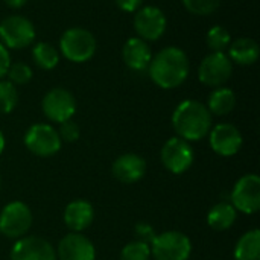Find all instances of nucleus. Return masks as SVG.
I'll return each instance as SVG.
<instances>
[{"label": "nucleus", "instance_id": "nucleus-1", "mask_svg": "<svg viewBox=\"0 0 260 260\" xmlns=\"http://www.w3.org/2000/svg\"><path fill=\"white\" fill-rule=\"evenodd\" d=\"M148 72L157 87L163 90L177 88L184 84L190 72L187 53L177 46L163 47L152 56Z\"/></svg>", "mask_w": 260, "mask_h": 260}, {"label": "nucleus", "instance_id": "nucleus-2", "mask_svg": "<svg viewBox=\"0 0 260 260\" xmlns=\"http://www.w3.org/2000/svg\"><path fill=\"white\" fill-rule=\"evenodd\" d=\"M172 126L178 137L186 142H198L212 129V114L198 101L187 99L178 104L172 113Z\"/></svg>", "mask_w": 260, "mask_h": 260}, {"label": "nucleus", "instance_id": "nucleus-3", "mask_svg": "<svg viewBox=\"0 0 260 260\" xmlns=\"http://www.w3.org/2000/svg\"><path fill=\"white\" fill-rule=\"evenodd\" d=\"M98 49V41L94 35L84 27H70L62 32L59 38L61 55L75 64H82L90 61Z\"/></svg>", "mask_w": 260, "mask_h": 260}, {"label": "nucleus", "instance_id": "nucleus-4", "mask_svg": "<svg viewBox=\"0 0 260 260\" xmlns=\"http://www.w3.org/2000/svg\"><path fill=\"white\" fill-rule=\"evenodd\" d=\"M34 23L18 14L8 15L0 21V43L6 49H24L29 47L35 40Z\"/></svg>", "mask_w": 260, "mask_h": 260}, {"label": "nucleus", "instance_id": "nucleus-5", "mask_svg": "<svg viewBox=\"0 0 260 260\" xmlns=\"http://www.w3.org/2000/svg\"><path fill=\"white\" fill-rule=\"evenodd\" d=\"M151 256L155 260H189L192 242L181 232H165L154 238L149 245Z\"/></svg>", "mask_w": 260, "mask_h": 260}, {"label": "nucleus", "instance_id": "nucleus-6", "mask_svg": "<svg viewBox=\"0 0 260 260\" xmlns=\"http://www.w3.org/2000/svg\"><path fill=\"white\" fill-rule=\"evenodd\" d=\"M32 225V212L23 201L8 203L0 212V233L8 239L26 236Z\"/></svg>", "mask_w": 260, "mask_h": 260}, {"label": "nucleus", "instance_id": "nucleus-7", "mask_svg": "<svg viewBox=\"0 0 260 260\" xmlns=\"http://www.w3.org/2000/svg\"><path fill=\"white\" fill-rule=\"evenodd\" d=\"M24 146L37 157H52L61 149L58 131L49 123H34L27 128L23 137Z\"/></svg>", "mask_w": 260, "mask_h": 260}, {"label": "nucleus", "instance_id": "nucleus-8", "mask_svg": "<svg viewBox=\"0 0 260 260\" xmlns=\"http://www.w3.org/2000/svg\"><path fill=\"white\" fill-rule=\"evenodd\" d=\"M233 62L225 52H210L198 67V79L201 84L218 88L232 78Z\"/></svg>", "mask_w": 260, "mask_h": 260}, {"label": "nucleus", "instance_id": "nucleus-9", "mask_svg": "<svg viewBox=\"0 0 260 260\" xmlns=\"http://www.w3.org/2000/svg\"><path fill=\"white\" fill-rule=\"evenodd\" d=\"M230 204L236 212L254 215L260 209V178L256 174L241 177L230 195Z\"/></svg>", "mask_w": 260, "mask_h": 260}, {"label": "nucleus", "instance_id": "nucleus-10", "mask_svg": "<svg viewBox=\"0 0 260 260\" xmlns=\"http://www.w3.org/2000/svg\"><path fill=\"white\" fill-rule=\"evenodd\" d=\"M41 108H43L44 116L50 122L62 123L66 120H70L75 116L76 99L69 90L62 87H55L44 94Z\"/></svg>", "mask_w": 260, "mask_h": 260}, {"label": "nucleus", "instance_id": "nucleus-11", "mask_svg": "<svg viewBox=\"0 0 260 260\" xmlns=\"http://www.w3.org/2000/svg\"><path fill=\"white\" fill-rule=\"evenodd\" d=\"M160 158L163 166L175 175L184 174L193 163L195 154L189 142L181 137H171L161 148Z\"/></svg>", "mask_w": 260, "mask_h": 260}, {"label": "nucleus", "instance_id": "nucleus-12", "mask_svg": "<svg viewBox=\"0 0 260 260\" xmlns=\"http://www.w3.org/2000/svg\"><path fill=\"white\" fill-rule=\"evenodd\" d=\"M168 20L165 12L157 6L139 8L134 14V30L139 38L148 41H157L166 32Z\"/></svg>", "mask_w": 260, "mask_h": 260}, {"label": "nucleus", "instance_id": "nucleus-13", "mask_svg": "<svg viewBox=\"0 0 260 260\" xmlns=\"http://www.w3.org/2000/svg\"><path fill=\"white\" fill-rule=\"evenodd\" d=\"M209 143L215 154L221 157H233L241 151L244 139L235 125L218 123L209 133Z\"/></svg>", "mask_w": 260, "mask_h": 260}, {"label": "nucleus", "instance_id": "nucleus-14", "mask_svg": "<svg viewBox=\"0 0 260 260\" xmlns=\"http://www.w3.org/2000/svg\"><path fill=\"white\" fill-rule=\"evenodd\" d=\"M11 260H58L55 248L43 238L23 236L15 241L11 250Z\"/></svg>", "mask_w": 260, "mask_h": 260}, {"label": "nucleus", "instance_id": "nucleus-15", "mask_svg": "<svg viewBox=\"0 0 260 260\" xmlns=\"http://www.w3.org/2000/svg\"><path fill=\"white\" fill-rule=\"evenodd\" d=\"M58 260H96V248L93 242L82 233H69L66 235L56 250Z\"/></svg>", "mask_w": 260, "mask_h": 260}, {"label": "nucleus", "instance_id": "nucleus-16", "mask_svg": "<svg viewBox=\"0 0 260 260\" xmlns=\"http://www.w3.org/2000/svg\"><path fill=\"white\" fill-rule=\"evenodd\" d=\"M113 175L123 184L140 181L146 174V161L137 154H123L113 163Z\"/></svg>", "mask_w": 260, "mask_h": 260}, {"label": "nucleus", "instance_id": "nucleus-17", "mask_svg": "<svg viewBox=\"0 0 260 260\" xmlns=\"http://www.w3.org/2000/svg\"><path fill=\"white\" fill-rule=\"evenodd\" d=\"M122 59L128 69L134 72H145L148 70V66L152 59V52L145 40L133 37L126 40L122 47Z\"/></svg>", "mask_w": 260, "mask_h": 260}, {"label": "nucleus", "instance_id": "nucleus-18", "mask_svg": "<svg viewBox=\"0 0 260 260\" xmlns=\"http://www.w3.org/2000/svg\"><path fill=\"white\" fill-rule=\"evenodd\" d=\"M94 219V209L85 200H73L64 209V224L73 233L87 230Z\"/></svg>", "mask_w": 260, "mask_h": 260}, {"label": "nucleus", "instance_id": "nucleus-19", "mask_svg": "<svg viewBox=\"0 0 260 260\" xmlns=\"http://www.w3.org/2000/svg\"><path fill=\"white\" fill-rule=\"evenodd\" d=\"M260 55V47L256 40L250 37H241L230 43L229 46V58L232 62L239 66H253Z\"/></svg>", "mask_w": 260, "mask_h": 260}, {"label": "nucleus", "instance_id": "nucleus-20", "mask_svg": "<svg viewBox=\"0 0 260 260\" xmlns=\"http://www.w3.org/2000/svg\"><path fill=\"white\" fill-rule=\"evenodd\" d=\"M238 219V212L230 203H218L207 213V224L216 232H224L233 227Z\"/></svg>", "mask_w": 260, "mask_h": 260}, {"label": "nucleus", "instance_id": "nucleus-21", "mask_svg": "<svg viewBox=\"0 0 260 260\" xmlns=\"http://www.w3.org/2000/svg\"><path fill=\"white\" fill-rule=\"evenodd\" d=\"M207 110L215 116H227L236 107V94L229 87H218L209 94Z\"/></svg>", "mask_w": 260, "mask_h": 260}, {"label": "nucleus", "instance_id": "nucleus-22", "mask_svg": "<svg viewBox=\"0 0 260 260\" xmlns=\"http://www.w3.org/2000/svg\"><path fill=\"white\" fill-rule=\"evenodd\" d=\"M235 260H260V232L257 229L239 238L235 247Z\"/></svg>", "mask_w": 260, "mask_h": 260}, {"label": "nucleus", "instance_id": "nucleus-23", "mask_svg": "<svg viewBox=\"0 0 260 260\" xmlns=\"http://www.w3.org/2000/svg\"><path fill=\"white\" fill-rule=\"evenodd\" d=\"M32 59L37 64L38 69L43 70H52L59 62V52L55 49L53 44L41 41L37 43L32 49Z\"/></svg>", "mask_w": 260, "mask_h": 260}, {"label": "nucleus", "instance_id": "nucleus-24", "mask_svg": "<svg viewBox=\"0 0 260 260\" xmlns=\"http://www.w3.org/2000/svg\"><path fill=\"white\" fill-rule=\"evenodd\" d=\"M206 43L212 52H225V49H229L232 43V35L224 26H212L207 30Z\"/></svg>", "mask_w": 260, "mask_h": 260}, {"label": "nucleus", "instance_id": "nucleus-25", "mask_svg": "<svg viewBox=\"0 0 260 260\" xmlns=\"http://www.w3.org/2000/svg\"><path fill=\"white\" fill-rule=\"evenodd\" d=\"M17 102H18L17 87L9 81L0 79V113L2 114L12 113Z\"/></svg>", "mask_w": 260, "mask_h": 260}, {"label": "nucleus", "instance_id": "nucleus-26", "mask_svg": "<svg viewBox=\"0 0 260 260\" xmlns=\"http://www.w3.org/2000/svg\"><path fill=\"white\" fill-rule=\"evenodd\" d=\"M151 248L142 241H133L126 244L120 251V260H149Z\"/></svg>", "mask_w": 260, "mask_h": 260}, {"label": "nucleus", "instance_id": "nucleus-27", "mask_svg": "<svg viewBox=\"0 0 260 260\" xmlns=\"http://www.w3.org/2000/svg\"><path fill=\"white\" fill-rule=\"evenodd\" d=\"M222 0H183L184 8L195 15H210L218 11Z\"/></svg>", "mask_w": 260, "mask_h": 260}, {"label": "nucleus", "instance_id": "nucleus-28", "mask_svg": "<svg viewBox=\"0 0 260 260\" xmlns=\"http://www.w3.org/2000/svg\"><path fill=\"white\" fill-rule=\"evenodd\" d=\"M6 75L9 78L8 81L14 85H24L32 79V69L26 62H14L9 66Z\"/></svg>", "mask_w": 260, "mask_h": 260}, {"label": "nucleus", "instance_id": "nucleus-29", "mask_svg": "<svg viewBox=\"0 0 260 260\" xmlns=\"http://www.w3.org/2000/svg\"><path fill=\"white\" fill-rule=\"evenodd\" d=\"M58 134H59V139L61 142H67V143H73L79 139L81 136V131H79V126L76 122H73L72 119L70 120H66L62 123H59V129H58Z\"/></svg>", "mask_w": 260, "mask_h": 260}, {"label": "nucleus", "instance_id": "nucleus-30", "mask_svg": "<svg viewBox=\"0 0 260 260\" xmlns=\"http://www.w3.org/2000/svg\"><path fill=\"white\" fill-rule=\"evenodd\" d=\"M134 230H136L137 241H142V242H145V244H148V245H151V242H152L154 238L157 236L155 230H154L149 224H146V222L137 224Z\"/></svg>", "mask_w": 260, "mask_h": 260}, {"label": "nucleus", "instance_id": "nucleus-31", "mask_svg": "<svg viewBox=\"0 0 260 260\" xmlns=\"http://www.w3.org/2000/svg\"><path fill=\"white\" fill-rule=\"evenodd\" d=\"M9 66H11V55H9V50L0 43V79L6 75Z\"/></svg>", "mask_w": 260, "mask_h": 260}, {"label": "nucleus", "instance_id": "nucleus-32", "mask_svg": "<svg viewBox=\"0 0 260 260\" xmlns=\"http://www.w3.org/2000/svg\"><path fill=\"white\" fill-rule=\"evenodd\" d=\"M117 8L123 12H136L140 6L143 0H114Z\"/></svg>", "mask_w": 260, "mask_h": 260}, {"label": "nucleus", "instance_id": "nucleus-33", "mask_svg": "<svg viewBox=\"0 0 260 260\" xmlns=\"http://www.w3.org/2000/svg\"><path fill=\"white\" fill-rule=\"evenodd\" d=\"M3 3L9 6L11 9H20L27 3V0H3Z\"/></svg>", "mask_w": 260, "mask_h": 260}, {"label": "nucleus", "instance_id": "nucleus-34", "mask_svg": "<svg viewBox=\"0 0 260 260\" xmlns=\"http://www.w3.org/2000/svg\"><path fill=\"white\" fill-rule=\"evenodd\" d=\"M5 146H6V140H5V134L0 131V155L3 154L5 151Z\"/></svg>", "mask_w": 260, "mask_h": 260}, {"label": "nucleus", "instance_id": "nucleus-35", "mask_svg": "<svg viewBox=\"0 0 260 260\" xmlns=\"http://www.w3.org/2000/svg\"><path fill=\"white\" fill-rule=\"evenodd\" d=\"M0 186H2V178H0Z\"/></svg>", "mask_w": 260, "mask_h": 260}]
</instances>
